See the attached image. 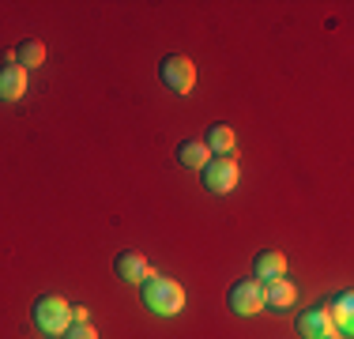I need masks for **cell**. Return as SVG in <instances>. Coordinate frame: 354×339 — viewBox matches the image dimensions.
Returning <instances> with one entry per match:
<instances>
[{"label":"cell","mask_w":354,"mask_h":339,"mask_svg":"<svg viewBox=\"0 0 354 339\" xmlns=\"http://www.w3.org/2000/svg\"><path fill=\"white\" fill-rule=\"evenodd\" d=\"M140 286H143V305H147L151 313H158V317H174V313L185 309V291H181V283H174V279L151 271Z\"/></svg>","instance_id":"obj_1"},{"label":"cell","mask_w":354,"mask_h":339,"mask_svg":"<svg viewBox=\"0 0 354 339\" xmlns=\"http://www.w3.org/2000/svg\"><path fill=\"white\" fill-rule=\"evenodd\" d=\"M35 324L49 336H64L72 328V305L61 298V294H46L35 305Z\"/></svg>","instance_id":"obj_2"},{"label":"cell","mask_w":354,"mask_h":339,"mask_svg":"<svg viewBox=\"0 0 354 339\" xmlns=\"http://www.w3.org/2000/svg\"><path fill=\"white\" fill-rule=\"evenodd\" d=\"M286 275V257L279 249H264L257 260H252V279L257 283H275V279Z\"/></svg>","instance_id":"obj_6"},{"label":"cell","mask_w":354,"mask_h":339,"mask_svg":"<svg viewBox=\"0 0 354 339\" xmlns=\"http://www.w3.org/2000/svg\"><path fill=\"white\" fill-rule=\"evenodd\" d=\"M298 332L306 336V339H320V336L335 332V324H332V317H328V309H324V305H317V309H306V313H301Z\"/></svg>","instance_id":"obj_8"},{"label":"cell","mask_w":354,"mask_h":339,"mask_svg":"<svg viewBox=\"0 0 354 339\" xmlns=\"http://www.w3.org/2000/svg\"><path fill=\"white\" fill-rule=\"evenodd\" d=\"M177 163L189 166V170H204L212 163V151L204 147V140H185L181 147H177Z\"/></svg>","instance_id":"obj_11"},{"label":"cell","mask_w":354,"mask_h":339,"mask_svg":"<svg viewBox=\"0 0 354 339\" xmlns=\"http://www.w3.org/2000/svg\"><path fill=\"white\" fill-rule=\"evenodd\" d=\"M328 317H332V324H335V328H339V332H343V336H347V332H351V324H354V298H351V294H347V291H343V294H339V298H335V302H332V309H328Z\"/></svg>","instance_id":"obj_13"},{"label":"cell","mask_w":354,"mask_h":339,"mask_svg":"<svg viewBox=\"0 0 354 339\" xmlns=\"http://www.w3.org/2000/svg\"><path fill=\"white\" fill-rule=\"evenodd\" d=\"M68 339H98V332H95V324H72L68 332H64Z\"/></svg>","instance_id":"obj_15"},{"label":"cell","mask_w":354,"mask_h":339,"mask_svg":"<svg viewBox=\"0 0 354 339\" xmlns=\"http://www.w3.org/2000/svg\"><path fill=\"white\" fill-rule=\"evenodd\" d=\"M230 309L238 313V317H257L260 309H264V283H257V279H241V283L230 286Z\"/></svg>","instance_id":"obj_5"},{"label":"cell","mask_w":354,"mask_h":339,"mask_svg":"<svg viewBox=\"0 0 354 339\" xmlns=\"http://www.w3.org/2000/svg\"><path fill=\"white\" fill-rule=\"evenodd\" d=\"M234 143H238V136H234L230 125H212V129H207L204 147L212 151V155H230V151H234Z\"/></svg>","instance_id":"obj_12"},{"label":"cell","mask_w":354,"mask_h":339,"mask_svg":"<svg viewBox=\"0 0 354 339\" xmlns=\"http://www.w3.org/2000/svg\"><path fill=\"white\" fill-rule=\"evenodd\" d=\"M15 57H19V68H41V61H46V46L41 42H23L19 49H15Z\"/></svg>","instance_id":"obj_14"},{"label":"cell","mask_w":354,"mask_h":339,"mask_svg":"<svg viewBox=\"0 0 354 339\" xmlns=\"http://www.w3.org/2000/svg\"><path fill=\"white\" fill-rule=\"evenodd\" d=\"M238 177H241V166H238V158H230V155H212V163L204 166V189H212V192H230L234 185H238Z\"/></svg>","instance_id":"obj_4"},{"label":"cell","mask_w":354,"mask_h":339,"mask_svg":"<svg viewBox=\"0 0 354 339\" xmlns=\"http://www.w3.org/2000/svg\"><path fill=\"white\" fill-rule=\"evenodd\" d=\"M72 324H91V309H87V305H72Z\"/></svg>","instance_id":"obj_16"},{"label":"cell","mask_w":354,"mask_h":339,"mask_svg":"<svg viewBox=\"0 0 354 339\" xmlns=\"http://www.w3.org/2000/svg\"><path fill=\"white\" fill-rule=\"evenodd\" d=\"M320 339H347L343 332H328V336H320Z\"/></svg>","instance_id":"obj_17"},{"label":"cell","mask_w":354,"mask_h":339,"mask_svg":"<svg viewBox=\"0 0 354 339\" xmlns=\"http://www.w3.org/2000/svg\"><path fill=\"white\" fill-rule=\"evenodd\" d=\"M298 302V291H294L286 279H275V283H264V309L272 305V309H290V305Z\"/></svg>","instance_id":"obj_10"},{"label":"cell","mask_w":354,"mask_h":339,"mask_svg":"<svg viewBox=\"0 0 354 339\" xmlns=\"http://www.w3.org/2000/svg\"><path fill=\"white\" fill-rule=\"evenodd\" d=\"M113 271L124 279V283H143V279L151 275V264L140 257V253H121V257L113 260Z\"/></svg>","instance_id":"obj_9"},{"label":"cell","mask_w":354,"mask_h":339,"mask_svg":"<svg viewBox=\"0 0 354 339\" xmlns=\"http://www.w3.org/2000/svg\"><path fill=\"white\" fill-rule=\"evenodd\" d=\"M158 72H162V83L174 91V95H189V91L196 87V68H192V61L181 57V53H170Z\"/></svg>","instance_id":"obj_3"},{"label":"cell","mask_w":354,"mask_h":339,"mask_svg":"<svg viewBox=\"0 0 354 339\" xmlns=\"http://www.w3.org/2000/svg\"><path fill=\"white\" fill-rule=\"evenodd\" d=\"M27 95V68H19V64H4L0 68V98L4 102H15V98H23Z\"/></svg>","instance_id":"obj_7"}]
</instances>
